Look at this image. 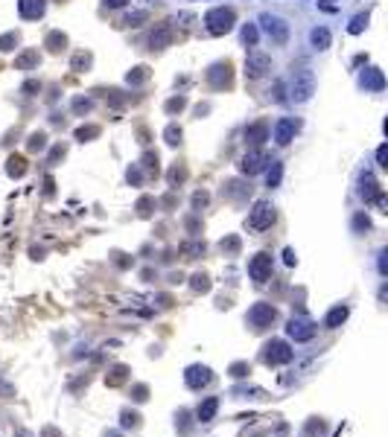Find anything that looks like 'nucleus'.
<instances>
[{"label": "nucleus", "instance_id": "1", "mask_svg": "<svg viewBox=\"0 0 388 437\" xmlns=\"http://www.w3.org/2000/svg\"><path fill=\"white\" fill-rule=\"evenodd\" d=\"M234 24H236V12L231 6H216V9H210L205 15V27H208L210 35H225V32L234 29Z\"/></svg>", "mask_w": 388, "mask_h": 437}, {"label": "nucleus", "instance_id": "2", "mask_svg": "<svg viewBox=\"0 0 388 437\" xmlns=\"http://www.w3.org/2000/svg\"><path fill=\"white\" fill-rule=\"evenodd\" d=\"M289 93H292V99H295V102H307V99L316 93V76H312V70H307V67L295 70Z\"/></svg>", "mask_w": 388, "mask_h": 437}, {"label": "nucleus", "instance_id": "3", "mask_svg": "<svg viewBox=\"0 0 388 437\" xmlns=\"http://www.w3.org/2000/svg\"><path fill=\"white\" fill-rule=\"evenodd\" d=\"M260 29L280 47L289 41V24L283 18H278V15H271V12H263L260 15Z\"/></svg>", "mask_w": 388, "mask_h": 437}, {"label": "nucleus", "instance_id": "4", "mask_svg": "<svg viewBox=\"0 0 388 437\" xmlns=\"http://www.w3.org/2000/svg\"><path fill=\"white\" fill-rule=\"evenodd\" d=\"M278 222V210L271 201H257L251 207V216H248V224H251L254 231H269L271 224Z\"/></svg>", "mask_w": 388, "mask_h": 437}, {"label": "nucleus", "instance_id": "5", "mask_svg": "<svg viewBox=\"0 0 388 437\" xmlns=\"http://www.w3.org/2000/svg\"><path fill=\"white\" fill-rule=\"evenodd\" d=\"M263 358H266V362H269L271 367H278V365H289V362L295 358V350L289 347L286 341L271 338L269 344H266V350H263Z\"/></svg>", "mask_w": 388, "mask_h": 437}, {"label": "nucleus", "instance_id": "6", "mask_svg": "<svg viewBox=\"0 0 388 437\" xmlns=\"http://www.w3.org/2000/svg\"><path fill=\"white\" fill-rule=\"evenodd\" d=\"M271 268H274V259L271 254H254L251 262H248V274L257 286H266L271 280Z\"/></svg>", "mask_w": 388, "mask_h": 437}, {"label": "nucleus", "instance_id": "7", "mask_svg": "<svg viewBox=\"0 0 388 437\" xmlns=\"http://www.w3.org/2000/svg\"><path fill=\"white\" fill-rule=\"evenodd\" d=\"M274 318H278V309L271 303H254L248 309V324H251L254 330H269L271 324H274Z\"/></svg>", "mask_w": 388, "mask_h": 437}, {"label": "nucleus", "instance_id": "8", "mask_svg": "<svg viewBox=\"0 0 388 437\" xmlns=\"http://www.w3.org/2000/svg\"><path fill=\"white\" fill-rule=\"evenodd\" d=\"M359 196L368 201V204H382L385 210L382 213H388V198H382V193H379V184L374 181V175L371 172H362L359 178Z\"/></svg>", "mask_w": 388, "mask_h": 437}, {"label": "nucleus", "instance_id": "9", "mask_svg": "<svg viewBox=\"0 0 388 437\" xmlns=\"http://www.w3.org/2000/svg\"><path fill=\"white\" fill-rule=\"evenodd\" d=\"M298 128H301V123L295 117H280L278 123H274V128H271V137H274L278 146H289V143L295 140Z\"/></svg>", "mask_w": 388, "mask_h": 437}, {"label": "nucleus", "instance_id": "10", "mask_svg": "<svg viewBox=\"0 0 388 437\" xmlns=\"http://www.w3.org/2000/svg\"><path fill=\"white\" fill-rule=\"evenodd\" d=\"M271 70V59L263 50H251L248 59H245V73H248V79H260L266 73Z\"/></svg>", "mask_w": 388, "mask_h": 437}, {"label": "nucleus", "instance_id": "11", "mask_svg": "<svg viewBox=\"0 0 388 437\" xmlns=\"http://www.w3.org/2000/svg\"><path fill=\"white\" fill-rule=\"evenodd\" d=\"M286 332H289V338H295V341H309L316 335V324L309 321L307 315H298V318H292L286 324Z\"/></svg>", "mask_w": 388, "mask_h": 437}, {"label": "nucleus", "instance_id": "12", "mask_svg": "<svg viewBox=\"0 0 388 437\" xmlns=\"http://www.w3.org/2000/svg\"><path fill=\"white\" fill-rule=\"evenodd\" d=\"M210 379H213V373H210V367H205V365H190L187 370H184V382H187V388H193V391L210 385Z\"/></svg>", "mask_w": 388, "mask_h": 437}, {"label": "nucleus", "instance_id": "13", "mask_svg": "<svg viewBox=\"0 0 388 437\" xmlns=\"http://www.w3.org/2000/svg\"><path fill=\"white\" fill-rule=\"evenodd\" d=\"M266 163H269V155L257 149V152H248L243 161H239V172H243V175H260V172L266 169Z\"/></svg>", "mask_w": 388, "mask_h": 437}, {"label": "nucleus", "instance_id": "14", "mask_svg": "<svg viewBox=\"0 0 388 437\" xmlns=\"http://www.w3.org/2000/svg\"><path fill=\"white\" fill-rule=\"evenodd\" d=\"M208 82L213 85V88H228V85L234 82V76H231V64H228V62H216L208 70Z\"/></svg>", "mask_w": 388, "mask_h": 437}, {"label": "nucleus", "instance_id": "15", "mask_svg": "<svg viewBox=\"0 0 388 437\" xmlns=\"http://www.w3.org/2000/svg\"><path fill=\"white\" fill-rule=\"evenodd\" d=\"M47 9V0H18V12L24 21H38Z\"/></svg>", "mask_w": 388, "mask_h": 437}, {"label": "nucleus", "instance_id": "16", "mask_svg": "<svg viewBox=\"0 0 388 437\" xmlns=\"http://www.w3.org/2000/svg\"><path fill=\"white\" fill-rule=\"evenodd\" d=\"M359 85L365 90H382L385 88V76H382L377 67H365V70L359 73Z\"/></svg>", "mask_w": 388, "mask_h": 437}, {"label": "nucleus", "instance_id": "17", "mask_svg": "<svg viewBox=\"0 0 388 437\" xmlns=\"http://www.w3.org/2000/svg\"><path fill=\"white\" fill-rule=\"evenodd\" d=\"M266 137H269V125L263 123V120L248 125V131H245V140H248V146H254V149H260L263 143H266Z\"/></svg>", "mask_w": 388, "mask_h": 437}, {"label": "nucleus", "instance_id": "18", "mask_svg": "<svg viewBox=\"0 0 388 437\" xmlns=\"http://www.w3.org/2000/svg\"><path fill=\"white\" fill-rule=\"evenodd\" d=\"M170 41H172V29L167 27V24H163V27H155L152 35H149V47H152V50H163Z\"/></svg>", "mask_w": 388, "mask_h": 437}, {"label": "nucleus", "instance_id": "19", "mask_svg": "<svg viewBox=\"0 0 388 437\" xmlns=\"http://www.w3.org/2000/svg\"><path fill=\"white\" fill-rule=\"evenodd\" d=\"M347 315H350V309L347 306H336V309H330L324 318V327L327 330H336V327H342L344 321H347Z\"/></svg>", "mask_w": 388, "mask_h": 437}, {"label": "nucleus", "instance_id": "20", "mask_svg": "<svg viewBox=\"0 0 388 437\" xmlns=\"http://www.w3.org/2000/svg\"><path fill=\"white\" fill-rule=\"evenodd\" d=\"M239 38H243V47H248V50H254L257 47V41H260V24H245L243 32H239Z\"/></svg>", "mask_w": 388, "mask_h": 437}, {"label": "nucleus", "instance_id": "21", "mask_svg": "<svg viewBox=\"0 0 388 437\" xmlns=\"http://www.w3.org/2000/svg\"><path fill=\"white\" fill-rule=\"evenodd\" d=\"M309 41H312L316 50H327L330 41H333V35H330V29H327V27H316V29H312V35H309Z\"/></svg>", "mask_w": 388, "mask_h": 437}, {"label": "nucleus", "instance_id": "22", "mask_svg": "<svg viewBox=\"0 0 388 437\" xmlns=\"http://www.w3.org/2000/svg\"><path fill=\"white\" fill-rule=\"evenodd\" d=\"M216 411H219V396H210V400H205L199 405V420L201 423H208V420L216 417Z\"/></svg>", "mask_w": 388, "mask_h": 437}, {"label": "nucleus", "instance_id": "23", "mask_svg": "<svg viewBox=\"0 0 388 437\" xmlns=\"http://www.w3.org/2000/svg\"><path fill=\"white\" fill-rule=\"evenodd\" d=\"M38 59H41V55H38L35 50H27L24 55H18V70H32L38 64Z\"/></svg>", "mask_w": 388, "mask_h": 437}, {"label": "nucleus", "instance_id": "24", "mask_svg": "<svg viewBox=\"0 0 388 437\" xmlns=\"http://www.w3.org/2000/svg\"><path fill=\"white\" fill-rule=\"evenodd\" d=\"M47 47H50V53H59L62 47H67V35H62V32H50V35H47Z\"/></svg>", "mask_w": 388, "mask_h": 437}, {"label": "nucleus", "instance_id": "25", "mask_svg": "<svg viewBox=\"0 0 388 437\" xmlns=\"http://www.w3.org/2000/svg\"><path fill=\"white\" fill-rule=\"evenodd\" d=\"M27 172V161L21 158V155H12L9 158V175L12 178H18V175H24Z\"/></svg>", "mask_w": 388, "mask_h": 437}, {"label": "nucleus", "instance_id": "26", "mask_svg": "<svg viewBox=\"0 0 388 437\" xmlns=\"http://www.w3.org/2000/svg\"><path fill=\"white\" fill-rule=\"evenodd\" d=\"M368 12H362V15H356V18L350 21V27H347V32H350V35H359L362 29H365V24H368Z\"/></svg>", "mask_w": 388, "mask_h": 437}, {"label": "nucleus", "instance_id": "27", "mask_svg": "<svg viewBox=\"0 0 388 437\" xmlns=\"http://www.w3.org/2000/svg\"><path fill=\"white\" fill-rule=\"evenodd\" d=\"M184 178H187V169H184V163H175V166L170 169V187H178Z\"/></svg>", "mask_w": 388, "mask_h": 437}, {"label": "nucleus", "instance_id": "28", "mask_svg": "<svg viewBox=\"0 0 388 437\" xmlns=\"http://www.w3.org/2000/svg\"><path fill=\"white\" fill-rule=\"evenodd\" d=\"M280 178H283V166L280 163H271V169H269V181H266V187L274 189L280 184Z\"/></svg>", "mask_w": 388, "mask_h": 437}, {"label": "nucleus", "instance_id": "29", "mask_svg": "<svg viewBox=\"0 0 388 437\" xmlns=\"http://www.w3.org/2000/svg\"><path fill=\"white\" fill-rule=\"evenodd\" d=\"M190 289H193V292H208V289H210V277L208 274H196L193 280H190Z\"/></svg>", "mask_w": 388, "mask_h": 437}, {"label": "nucleus", "instance_id": "30", "mask_svg": "<svg viewBox=\"0 0 388 437\" xmlns=\"http://www.w3.org/2000/svg\"><path fill=\"white\" fill-rule=\"evenodd\" d=\"M149 18L146 12H132V15H126V21H123V27H143V21Z\"/></svg>", "mask_w": 388, "mask_h": 437}, {"label": "nucleus", "instance_id": "31", "mask_svg": "<svg viewBox=\"0 0 388 437\" xmlns=\"http://www.w3.org/2000/svg\"><path fill=\"white\" fill-rule=\"evenodd\" d=\"M70 64H73V70H85V67L90 64V53H85V50H82V53H76Z\"/></svg>", "mask_w": 388, "mask_h": 437}, {"label": "nucleus", "instance_id": "32", "mask_svg": "<svg viewBox=\"0 0 388 437\" xmlns=\"http://www.w3.org/2000/svg\"><path fill=\"white\" fill-rule=\"evenodd\" d=\"M163 137H167V146H178V143H181V128H178V125H170Z\"/></svg>", "mask_w": 388, "mask_h": 437}, {"label": "nucleus", "instance_id": "33", "mask_svg": "<svg viewBox=\"0 0 388 437\" xmlns=\"http://www.w3.org/2000/svg\"><path fill=\"white\" fill-rule=\"evenodd\" d=\"M181 254H193V257H199V254H205V245H201V242H184V245H181Z\"/></svg>", "mask_w": 388, "mask_h": 437}, {"label": "nucleus", "instance_id": "34", "mask_svg": "<svg viewBox=\"0 0 388 437\" xmlns=\"http://www.w3.org/2000/svg\"><path fill=\"white\" fill-rule=\"evenodd\" d=\"M149 76V67H135V73H128V85H137Z\"/></svg>", "mask_w": 388, "mask_h": 437}, {"label": "nucleus", "instance_id": "35", "mask_svg": "<svg viewBox=\"0 0 388 437\" xmlns=\"http://www.w3.org/2000/svg\"><path fill=\"white\" fill-rule=\"evenodd\" d=\"M245 198L248 196V189H245V184H228V198Z\"/></svg>", "mask_w": 388, "mask_h": 437}, {"label": "nucleus", "instance_id": "36", "mask_svg": "<svg viewBox=\"0 0 388 437\" xmlns=\"http://www.w3.org/2000/svg\"><path fill=\"white\" fill-rule=\"evenodd\" d=\"M90 105H94V102H90L88 97H79V99H73V111H76V114H85V111H88Z\"/></svg>", "mask_w": 388, "mask_h": 437}, {"label": "nucleus", "instance_id": "37", "mask_svg": "<svg viewBox=\"0 0 388 437\" xmlns=\"http://www.w3.org/2000/svg\"><path fill=\"white\" fill-rule=\"evenodd\" d=\"M97 134H100V128H97V125H85V128H79V131H76V137H79V140H88V137H97Z\"/></svg>", "mask_w": 388, "mask_h": 437}, {"label": "nucleus", "instance_id": "38", "mask_svg": "<svg viewBox=\"0 0 388 437\" xmlns=\"http://www.w3.org/2000/svg\"><path fill=\"white\" fill-rule=\"evenodd\" d=\"M377 268H379V274H385V277H388V248H382V251H379Z\"/></svg>", "mask_w": 388, "mask_h": 437}, {"label": "nucleus", "instance_id": "39", "mask_svg": "<svg viewBox=\"0 0 388 437\" xmlns=\"http://www.w3.org/2000/svg\"><path fill=\"white\" fill-rule=\"evenodd\" d=\"M184 105H187V99H184V97H175V99H170V102H167V111H170V114H175V111H181Z\"/></svg>", "mask_w": 388, "mask_h": 437}, {"label": "nucleus", "instance_id": "40", "mask_svg": "<svg viewBox=\"0 0 388 437\" xmlns=\"http://www.w3.org/2000/svg\"><path fill=\"white\" fill-rule=\"evenodd\" d=\"M377 161H379L382 169H388V143H382V146L377 149Z\"/></svg>", "mask_w": 388, "mask_h": 437}, {"label": "nucleus", "instance_id": "41", "mask_svg": "<svg viewBox=\"0 0 388 437\" xmlns=\"http://www.w3.org/2000/svg\"><path fill=\"white\" fill-rule=\"evenodd\" d=\"M271 93H274V99H278V102H286V85H283V82H274Z\"/></svg>", "mask_w": 388, "mask_h": 437}, {"label": "nucleus", "instance_id": "42", "mask_svg": "<svg viewBox=\"0 0 388 437\" xmlns=\"http://www.w3.org/2000/svg\"><path fill=\"white\" fill-rule=\"evenodd\" d=\"M210 201V196L208 193H205V189H199V193H196V196H193V207H196V210H199V207H205Z\"/></svg>", "mask_w": 388, "mask_h": 437}, {"label": "nucleus", "instance_id": "43", "mask_svg": "<svg viewBox=\"0 0 388 437\" xmlns=\"http://www.w3.org/2000/svg\"><path fill=\"white\" fill-rule=\"evenodd\" d=\"M41 146H47V137H44V134H32V140H29V149H32V152H38Z\"/></svg>", "mask_w": 388, "mask_h": 437}, {"label": "nucleus", "instance_id": "44", "mask_svg": "<svg viewBox=\"0 0 388 437\" xmlns=\"http://www.w3.org/2000/svg\"><path fill=\"white\" fill-rule=\"evenodd\" d=\"M353 227H356V231H368V219H365V213L353 216Z\"/></svg>", "mask_w": 388, "mask_h": 437}, {"label": "nucleus", "instance_id": "45", "mask_svg": "<svg viewBox=\"0 0 388 437\" xmlns=\"http://www.w3.org/2000/svg\"><path fill=\"white\" fill-rule=\"evenodd\" d=\"M15 41H18V35H15V32L3 35V38H0V50H12V44H15Z\"/></svg>", "mask_w": 388, "mask_h": 437}, {"label": "nucleus", "instance_id": "46", "mask_svg": "<svg viewBox=\"0 0 388 437\" xmlns=\"http://www.w3.org/2000/svg\"><path fill=\"white\" fill-rule=\"evenodd\" d=\"M108 9H123V6H128V0H102Z\"/></svg>", "mask_w": 388, "mask_h": 437}, {"label": "nucleus", "instance_id": "47", "mask_svg": "<svg viewBox=\"0 0 388 437\" xmlns=\"http://www.w3.org/2000/svg\"><path fill=\"white\" fill-rule=\"evenodd\" d=\"M245 370H248L245 365H234V367H231V376H236V379H243V376H245Z\"/></svg>", "mask_w": 388, "mask_h": 437}, {"label": "nucleus", "instance_id": "48", "mask_svg": "<svg viewBox=\"0 0 388 437\" xmlns=\"http://www.w3.org/2000/svg\"><path fill=\"white\" fill-rule=\"evenodd\" d=\"M137 420H140V417H137ZM137 420H135V414H132V411H126V414H123V426H135V423H137Z\"/></svg>", "mask_w": 388, "mask_h": 437}, {"label": "nucleus", "instance_id": "49", "mask_svg": "<svg viewBox=\"0 0 388 437\" xmlns=\"http://www.w3.org/2000/svg\"><path fill=\"white\" fill-rule=\"evenodd\" d=\"M283 262H286V265H295V254H292V248L283 251Z\"/></svg>", "mask_w": 388, "mask_h": 437}, {"label": "nucleus", "instance_id": "50", "mask_svg": "<svg viewBox=\"0 0 388 437\" xmlns=\"http://www.w3.org/2000/svg\"><path fill=\"white\" fill-rule=\"evenodd\" d=\"M222 248H228V251H236V248H239V239H225V242H222Z\"/></svg>", "mask_w": 388, "mask_h": 437}, {"label": "nucleus", "instance_id": "51", "mask_svg": "<svg viewBox=\"0 0 388 437\" xmlns=\"http://www.w3.org/2000/svg\"><path fill=\"white\" fill-rule=\"evenodd\" d=\"M38 90V82H27V85H24V93H35Z\"/></svg>", "mask_w": 388, "mask_h": 437}, {"label": "nucleus", "instance_id": "52", "mask_svg": "<svg viewBox=\"0 0 388 437\" xmlns=\"http://www.w3.org/2000/svg\"><path fill=\"white\" fill-rule=\"evenodd\" d=\"M135 400H146V388L140 385V388H135Z\"/></svg>", "mask_w": 388, "mask_h": 437}, {"label": "nucleus", "instance_id": "53", "mask_svg": "<svg viewBox=\"0 0 388 437\" xmlns=\"http://www.w3.org/2000/svg\"><path fill=\"white\" fill-rule=\"evenodd\" d=\"M385 134H388V120H385Z\"/></svg>", "mask_w": 388, "mask_h": 437}]
</instances>
